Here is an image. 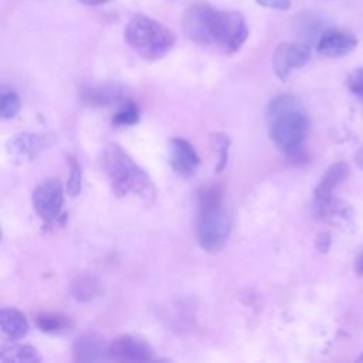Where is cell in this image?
Instances as JSON below:
<instances>
[{
    "instance_id": "obj_1",
    "label": "cell",
    "mask_w": 363,
    "mask_h": 363,
    "mask_svg": "<svg viewBox=\"0 0 363 363\" xmlns=\"http://www.w3.org/2000/svg\"><path fill=\"white\" fill-rule=\"evenodd\" d=\"M182 28L193 43L221 54L237 52L248 37V26L241 13L220 10L207 3L189 6L182 17Z\"/></svg>"
},
{
    "instance_id": "obj_2",
    "label": "cell",
    "mask_w": 363,
    "mask_h": 363,
    "mask_svg": "<svg viewBox=\"0 0 363 363\" xmlns=\"http://www.w3.org/2000/svg\"><path fill=\"white\" fill-rule=\"evenodd\" d=\"M269 136L286 155H296L309 130V119L301 102L292 95L275 98L268 111Z\"/></svg>"
},
{
    "instance_id": "obj_3",
    "label": "cell",
    "mask_w": 363,
    "mask_h": 363,
    "mask_svg": "<svg viewBox=\"0 0 363 363\" xmlns=\"http://www.w3.org/2000/svg\"><path fill=\"white\" fill-rule=\"evenodd\" d=\"M101 164L115 194L126 196L133 193L146 203L155 200L156 189L150 177L121 146L108 145L102 152Z\"/></svg>"
},
{
    "instance_id": "obj_4",
    "label": "cell",
    "mask_w": 363,
    "mask_h": 363,
    "mask_svg": "<svg viewBox=\"0 0 363 363\" xmlns=\"http://www.w3.org/2000/svg\"><path fill=\"white\" fill-rule=\"evenodd\" d=\"M123 35L128 45L147 61L163 58L176 43V35L169 27L145 14L133 16Z\"/></svg>"
},
{
    "instance_id": "obj_5",
    "label": "cell",
    "mask_w": 363,
    "mask_h": 363,
    "mask_svg": "<svg viewBox=\"0 0 363 363\" xmlns=\"http://www.w3.org/2000/svg\"><path fill=\"white\" fill-rule=\"evenodd\" d=\"M200 214L197 221V240L206 251L221 250L231 231V223L227 211L220 203V191L216 187L206 189L201 194Z\"/></svg>"
},
{
    "instance_id": "obj_6",
    "label": "cell",
    "mask_w": 363,
    "mask_h": 363,
    "mask_svg": "<svg viewBox=\"0 0 363 363\" xmlns=\"http://www.w3.org/2000/svg\"><path fill=\"white\" fill-rule=\"evenodd\" d=\"M311 58V45L298 41H285L277 45L272 54V68L275 75L285 81L294 69L303 67Z\"/></svg>"
},
{
    "instance_id": "obj_7",
    "label": "cell",
    "mask_w": 363,
    "mask_h": 363,
    "mask_svg": "<svg viewBox=\"0 0 363 363\" xmlns=\"http://www.w3.org/2000/svg\"><path fill=\"white\" fill-rule=\"evenodd\" d=\"M64 206V191L61 182L55 177L44 180L33 191V207L45 221L55 220Z\"/></svg>"
},
{
    "instance_id": "obj_8",
    "label": "cell",
    "mask_w": 363,
    "mask_h": 363,
    "mask_svg": "<svg viewBox=\"0 0 363 363\" xmlns=\"http://www.w3.org/2000/svg\"><path fill=\"white\" fill-rule=\"evenodd\" d=\"M108 357L115 362H147L153 360V349L150 345L132 335H122L109 343Z\"/></svg>"
},
{
    "instance_id": "obj_9",
    "label": "cell",
    "mask_w": 363,
    "mask_h": 363,
    "mask_svg": "<svg viewBox=\"0 0 363 363\" xmlns=\"http://www.w3.org/2000/svg\"><path fill=\"white\" fill-rule=\"evenodd\" d=\"M169 162L177 174L189 177L196 173L200 157L187 140L173 138L169 140Z\"/></svg>"
},
{
    "instance_id": "obj_10",
    "label": "cell",
    "mask_w": 363,
    "mask_h": 363,
    "mask_svg": "<svg viewBox=\"0 0 363 363\" xmlns=\"http://www.w3.org/2000/svg\"><path fill=\"white\" fill-rule=\"evenodd\" d=\"M292 26L301 41L308 45H311L312 43L316 44L328 30L333 28L322 14L311 10L298 13L294 17Z\"/></svg>"
},
{
    "instance_id": "obj_11",
    "label": "cell",
    "mask_w": 363,
    "mask_h": 363,
    "mask_svg": "<svg viewBox=\"0 0 363 363\" xmlns=\"http://www.w3.org/2000/svg\"><path fill=\"white\" fill-rule=\"evenodd\" d=\"M357 47V38L347 33L336 28L328 30L316 43V50L320 55L329 58H340L349 55Z\"/></svg>"
},
{
    "instance_id": "obj_12",
    "label": "cell",
    "mask_w": 363,
    "mask_h": 363,
    "mask_svg": "<svg viewBox=\"0 0 363 363\" xmlns=\"http://www.w3.org/2000/svg\"><path fill=\"white\" fill-rule=\"evenodd\" d=\"M313 213L316 217L326 220L329 223H333L340 227H354V211L349 206V203L330 197L328 201L313 206Z\"/></svg>"
},
{
    "instance_id": "obj_13",
    "label": "cell",
    "mask_w": 363,
    "mask_h": 363,
    "mask_svg": "<svg viewBox=\"0 0 363 363\" xmlns=\"http://www.w3.org/2000/svg\"><path fill=\"white\" fill-rule=\"evenodd\" d=\"M109 343L96 335H82L77 337L72 347L75 362H101L108 357Z\"/></svg>"
},
{
    "instance_id": "obj_14",
    "label": "cell",
    "mask_w": 363,
    "mask_h": 363,
    "mask_svg": "<svg viewBox=\"0 0 363 363\" xmlns=\"http://www.w3.org/2000/svg\"><path fill=\"white\" fill-rule=\"evenodd\" d=\"M347 173L349 166L345 162H336L329 166L313 190V206L322 204L333 197L335 189L347 177Z\"/></svg>"
},
{
    "instance_id": "obj_15",
    "label": "cell",
    "mask_w": 363,
    "mask_h": 363,
    "mask_svg": "<svg viewBox=\"0 0 363 363\" xmlns=\"http://www.w3.org/2000/svg\"><path fill=\"white\" fill-rule=\"evenodd\" d=\"M0 325L3 335L10 340H17L28 332L26 316L13 308H3L0 312Z\"/></svg>"
},
{
    "instance_id": "obj_16",
    "label": "cell",
    "mask_w": 363,
    "mask_h": 363,
    "mask_svg": "<svg viewBox=\"0 0 363 363\" xmlns=\"http://www.w3.org/2000/svg\"><path fill=\"white\" fill-rule=\"evenodd\" d=\"M40 360L37 349L28 345H11L0 352L1 363H37Z\"/></svg>"
},
{
    "instance_id": "obj_17",
    "label": "cell",
    "mask_w": 363,
    "mask_h": 363,
    "mask_svg": "<svg viewBox=\"0 0 363 363\" xmlns=\"http://www.w3.org/2000/svg\"><path fill=\"white\" fill-rule=\"evenodd\" d=\"M45 138L40 133H20L13 139V150L18 156L35 157V155L44 147Z\"/></svg>"
},
{
    "instance_id": "obj_18",
    "label": "cell",
    "mask_w": 363,
    "mask_h": 363,
    "mask_svg": "<svg viewBox=\"0 0 363 363\" xmlns=\"http://www.w3.org/2000/svg\"><path fill=\"white\" fill-rule=\"evenodd\" d=\"M35 325L41 332L45 333H58L68 328L69 320L62 313L55 312H41L35 316Z\"/></svg>"
},
{
    "instance_id": "obj_19",
    "label": "cell",
    "mask_w": 363,
    "mask_h": 363,
    "mask_svg": "<svg viewBox=\"0 0 363 363\" xmlns=\"http://www.w3.org/2000/svg\"><path fill=\"white\" fill-rule=\"evenodd\" d=\"M72 294L78 301L88 302L98 294V281L88 274L79 275L72 284Z\"/></svg>"
},
{
    "instance_id": "obj_20",
    "label": "cell",
    "mask_w": 363,
    "mask_h": 363,
    "mask_svg": "<svg viewBox=\"0 0 363 363\" xmlns=\"http://www.w3.org/2000/svg\"><path fill=\"white\" fill-rule=\"evenodd\" d=\"M20 111V98L18 95L6 86L0 91V113L1 118L10 119L14 118Z\"/></svg>"
},
{
    "instance_id": "obj_21",
    "label": "cell",
    "mask_w": 363,
    "mask_h": 363,
    "mask_svg": "<svg viewBox=\"0 0 363 363\" xmlns=\"http://www.w3.org/2000/svg\"><path fill=\"white\" fill-rule=\"evenodd\" d=\"M139 121V108L132 101H128L113 116L112 122L118 126L135 125Z\"/></svg>"
},
{
    "instance_id": "obj_22",
    "label": "cell",
    "mask_w": 363,
    "mask_h": 363,
    "mask_svg": "<svg viewBox=\"0 0 363 363\" xmlns=\"http://www.w3.org/2000/svg\"><path fill=\"white\" fill-rule=\"evenodd\" d=\"M67 191L72 197L81 191V169L74 157H69V177L67 182Z\"/></svg>"
},
{
    "instance_id": "obj_23",
    "label": "cell",
    "mask_w": 363,
    "mask_h": 363,
    "mask_svg": "<svg viewBox=\"0 0 363 363\" xmlns=\"http://www.w3.org/2000/svg\"><path fill=\"white\" fill-rule=\"evenodd\" d=\"M346 84H347L349 91L354 96H357L363 104V67L352 69L347 75Z\"/></svg>"
},
{
    "instance_id": "obj_24",
    "label": "cell",
    "mask_w": 363,
    "mask_h": 363,
    "mask_svg": "<svg viewBox=\"0 0 363 363\" xmlns=\"http://www.w3.org/2000/svg\"><path fill=\"white\" fill-rule=\"evenodd\" d=\"M88 95L92 96L89 98L91 102H98V104H108L112 98L115 99V96H119L121 95V91L115 89V88H98V89H92V91H88Z\"/></svg>"
},
{
    "instance_id": "obj_25",
    "label": "cell",
    "mask_w": 363,
    "mask_h": 363,
    "mask_svg": "<svg viewBox=\"0 0 363 363\" xmlns=\"http://www.w3.org/2000/svg\"><path fill=\"white\" fill-rule=\"evenodd\" d=\"M259 6L274 9V10H288L291 7V0H255Z\"/></svg>"
},
{
    "instance_id": "obj_26",
    "label": "cell",
    "mask_w": 363,
    "mask_h": 363,
    "mask_svg": "<svg viewBox=\"0 0 363 363\" xmlns=\"http://www.w3.org/2000/svg\"><path fill=\"white\" fill-rule=\"evenodd\" d=\"M316 248L320 251V252H328V250L330 248V234L329 233H320L318 235V240H316Z\"/></svg>"
},
{
    "instance_id": "obj_27",
    "label": "cell",
    "mask_w": 363,
    "mask_h": 363,
    "mask_svg": "<svg viewBox=\"0 0 363 363\" xmlns=\"http://www.w3.org/2000/svg\"><path fill=\"white\" fill-rule=\"evenodd\" d=\"M354 272L359 277H363V251L357 255V258L354 261Z\"/></svg>"
},
{
    "instance_id": "obj_28",
    "label": "cell",
    "mask_w": 363,
    "mask_h": 363,
    "mask_svg": "<svg viewBox=\"0 0 363 363\" xmlns=\"http://www.w3.org/2000/svg\"><path fill=\"white\" fill-rule=\"evenodd\" d=\"M354 162H356L357 167H359L360 170H363V145L357 149V152H356V155H354Z\"/></svg>"
},
{
    "instance_id": "obj_29",
    "label": "cell",
    "mask_w": 363,
    "mask_h": 363,
    "mask_svg": "<svg viewBox=\"0 0 363 363\" xmlns=\"http://www.w3.org/2000/svg\"><path fill=\"white\" fill-rule=\"evenodd\" d=\"M78 1H81L85 6H101V4L109 3L111 0H78Z\"/></svg>"
},
{
    "instance_id": "obj_30",
    "label": "cell",
    "mask_w": 363,
    "mask_h": 363,
    "mask_svg": "<svg viewBox=\"0 0 363 363\" xmlns=\"http://www.w3.org/2000/svg\"><path fill=\"white\" fill-rule=\"evenodd\" d=\"M359 360H360V362H363V354L359 357Z\"/></svg>"
}]
</instances>
